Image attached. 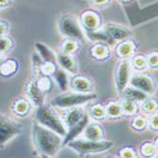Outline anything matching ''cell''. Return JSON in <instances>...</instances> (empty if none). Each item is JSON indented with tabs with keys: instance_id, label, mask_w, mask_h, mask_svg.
I'll list each match as a JSON object with an SVG mask.
<instances>
[{
	"instance_id": "6da1fadb",
	"label": "cell",
	"mask_w": 158,
	"mask_h": 158,
	"mask_svg": "<svg viewBox=\"0 0 158 158\" xmlns=\"http://www.w3.org/2000/svg\"><path fill=\"white\" fill-rule=\"evenodd\" d=\"M32 140L38 152L48 157L57 155L64 146L62 135L38 122L33 123Z\"/></svg>"
},
{
	"instance_id": "7a4b0ae2",
	"label": "cell",
	"mask_w": 158,
	"mask_h": 158,
	"mask_svg": "<svg viewBox=\"0 0 158 158\" xmlns=\"http://www.w3.org/2000/svg\"><path fill=\"white\" fill-rule=\"evenodd\" d=\"M35 118L39 124L50 129L62 136H65L68 133L64 120L61 119L52 110L46 106L42 105L38 107L35 114Z\"/></svg>"
},
{
	"instance_id": "3957f363",
	"label": "cell",
	"mask_w": 158,
	"mask_h": 158,
	"mask_svg": "<svg viewBox=\"0 0 158 158\" xmlns=\"http://www.w3.org/2000/svg\"><path fill=\"white\" fill-rule=\"evenodd\" d=\"M68 147L71 148L73 151L78 152L79 154L84 155L89 153H98L103 152L110 150L114 144L111 141H104V140H93V139H81L75 138L72 141L68 143Z\"/></svg>"
},
{
	"instance_id": "277c9868",
	"label": "cell",
	"mask_w": 158,
	"mask_h": 158,
	"mask_svg": "<svg viewBox=\"0 0 158 158\" xmlns=\"http://www.w3.org/2000/svg\"><path fill=\"white\" fill-rule=\"evenodd\" d=\"M95 94L87 93H65L61 94L51 99V105L59 108H72L81 106L95 99Z\"/></svg>"
},
{
	"instance_id": "5b68a950",
	"label": "cell",
	"mask_w": 158,
	"mask_h": 158,
	"mask_svg": "<svg viewBox=\"0 0 158 158\" xmlns=\"http://www.w3.org/2000/svg\"><path fill=\"white\" fill-rule=\"evenodd\" d=\"M59 31L60 32L70 39L82 40L84 34L81 31V25L77 17L73 14H64L59 20Z\"/></svg>"
},
{
	"instance_id": "8992f818",
	"label": "cell",
	"mask_w": 158,
	"mask_h": 158,
	"mask_svg": "<svg viewBox=\"0 0 158 158\" xmlns=\"http://www.w3.org/2000/svg\"><path fill=\"white\" fill-rule=\"evenodd\" d=\"M22 131V125L18 121L12 119L7 116H1V145H5L14 136L18 135Z\"/></svg>"
},
{
	"instance_id": "52a82bcc",
	"label": "cell",
	"mask_w": 158,
	"mask_h": 158,
	"mask_svg": "<svg viewBox=\"0 0 158 158\" xmlns=\"http://www.w3.org/2000/svg\"><path fill=\"white\" fill-rule=\"evenodd\" d=\"M131 64L128 60H123L118 63L116 74H114V80H116L117 90L118 93H123L125 88L127 87V84L130 82L131 79Z\"/></svg>"
},
{
	"instance_id": "ba28073f",
	"label": "cell",
	"mask_w": 158,
	"mask_h": 158,
	"mask_svg": "<svg viewBox=\"0 0 158 158\" xmlns=\"http://www.w3.org/2000/svg\"><path fill=\"white\" fill-rule=\"evenodd\" d=\"M130 84L133 87L141 90L148 95H152L155 92V83L153 80L144 74H135L131 76Z\"/></svg>"
},
{
	"instance_id": "9c48e42d",
	"label": "cell",
	"mask_w": 158,
	"mask_h": 158,
	"mask_svg": "<svg viewBox=\"0 0 158 158\" xmlns=\"http://www.w3.org/2000/svg\"><path fill=\"white\" fill-rule=\"evenodd\" d=\"M26 93L27 98H30L31 102H33L34 105L39 107L44 104V100H45L44 90L42 89L37 81H31L27 83Z\"/></svg>"
},
{
	"instance_id": "30bf717a",
	"label": "cell",
	"mask_w": 158,
	"mask_h": 158,
	"mask_svg": "<svg viewBox=\"0 0 158 158\" xmlns=\"http://www.w3.org/2000/svg\"><path fill=\"white\" fill-rule=\"evenodd\" d=\"M84 116H85V113L81 106L72 107L64 114L63 120H64L66 128H68L70 130L71 128L74 127L76 124H78L83 118Z\"/></svg>"
},
{
	"instance_id": "8fae6325",
	"label": "cell",
	"mask_w": 158,
	"mask_h": 158,
	"mask_svg": "<svg viewBox=\"0 0 158 158\" xmlns=\"http://www.w3.org/2000/svg\"><path fill=\"white\" fill-rule=\"evenodd\" d=\"M103 31L113 40H122L132 35V31L128 28L116 25H107Z\"/></svg>"
},
{
	"instance_id": "7c38bea8",
	"label": "cell",
	"mask_w": 158,
	"mask_h": 158,
	"mask_svg": "<svg viewBox=\"0 0 158 158\" xmlns=\"http://www.w3.org/2000/svg\"><path fill=\"white\" fill-rule=\"evenodd\" d=\"M81 25L88 32H93L96 31L99 25V18L97 13L93 11H85L81 19Z\"/></svg>"
},
{
	"instance_id": "4fadbf2b",
	"label": "cell",
	"mask_w": 158,
	"mask_h": 158,
	"mask_svg": "<svg viewBox=\"0 0 158 158\" xmlns=\"http://www.w3.org/2000/svg\"><path fill=\"white\" fill-rule=\"evenodd\" d=\"M88 114H85V116L83 117V118L78 123L76 124L74 127H72L68 131L67 135L64 136V145H67L70 141H72L73 139H75L83 130H85V128L87 127L88 125Z\"/></svg>"
},
{
	"instance_id": "5bb4252c",
	"label": "cell",
	"mask_w": 158,
	"mask_h": 158,
	"mask_svg": "<svg viewBox=\"0 0 158 158\" xmlns=\"http://www.w3.org/2000/svg\"><path fill=\"white\" fill-rule=\"evenodd\" d=\"M57 60H58L60 65L64 68L65 70H68L70 72L75 73L77 71V67H76V64L74 62V60L72 59V57L69 56L66 53H60L58 56H57Z\"/></svg>"
},
{
	"instance_id": "9a60e30c",
	"label": "cell",
	"mask_w": 158,
	"mask_h": 158,
	"mask_svg": "<svg viewBox=\"0 0 158 158\" xmlns=\"http://www.w3.org/2000/svg\"><path fill=\"white\" fill-rule=\"evenodd\" d=\"M123 94L125 95L126 98H131V99L135 100V102H143L145 99L148 98V94L133 87V86H131V87H126L125 90L123 91Z\"/></svg>"
},
{
	"instance_id": "2e32d148",
	"label": "cell",
	"mask_w": 158,
	"mask_h": 158,
	"mask_svg": "<svg viewBox=\"0 0 158 158\" xmlns=\"http://www.w3.org/2000/svg\"><path fill=\"white\" fill-rule=\"evenodd\" d=\"M36 48L40 54V56L42 57L43 59H44L46 62H48V63H55L57 58L55 57L54 53L48 48H47L45 45L41 44V43H37L36 44Z\"/></svg>"
},
{
	"instance_id": "e0dca14e",
	"label": "cell",
	"mask_w": 158,
	"mask_h": 158,
	"mask_svg": "<svg viewBox=\"0 0 158 158\" xmlns=\"http://www.w3.org/2000/svg\"><path fill=\"white\" fill-rule=\"evenodd\" d=\"M72 87L75 91L79 93H87L90 91L91 85L87 80H85L84 78H76L72 81Z\"/></svg>"
},
{
	"instance_id": "ac0fdd59",
	"label": "cell",
	"mask_w": 158,
	"mask_h": 158,
	"mask_svg": "<svg viewBox=\"0 0 158 158\" xmlns=\"http://www.w3.org/2000/svg\"><path fill=\"white\" fill-rule=\"evenodd\" d=\"M53 77H54L55 81H57V83H58V85L60 86L61 90L65 91L68 86V80H67V77H66V74L64 71L55 70L53 72Z\"/></svg>"
},
{
	"instance_id": "d6986e66",
	"label": "cell",
	"mask_w": 158,
	"mask_h": 158,
	"mask_svg": "<svg viewBox=\"0 0 158 158\" xmlns=\"http://www.w3.org/2000/svg\"><path fill=\"white\" fill-rule=\"evenodd\" d=\"M84 135H85V138L97 140V139H100V136H102V131H100V129L98 125L92 124V125H88L85 128Z\"/></svg>"
},
{
	"instance_id": "ffe728a7",
	"label": "cell",
	"mask_w": 158,
	"mask_h": 158,
	"mask_svg": "<svg viewBox=\"0 0 158 158\" xmlns=\"http://www.w3.org/2000/svg\"><path fill=\"white\" fill-rule=\"evenodd\" d=\"M134 50V47H133V44L131 42H125L123 44H121L119 47H118V54L123 57V58H126V57L130 56L132 54Z\"/></svg>"
},
{
	"instance_id": "44dd1931",
	"label": "cell",
	"mask_w": 158,
	"mask_h": 158,
	"mask_svg": "<svg viewBox=\"0 0 158 158\" xmlns=\"http://www.w3.org/2000/svg\"><path fill=\"white\" fill-rule=\"evenodd\" d=\"M121 107H122L123 112H125L127 114H134L136 110V105L135 103V100H133L131 98H126L122 102Z\"/></svg>"
},
{
	"instance_id": "7402d4cb",
	"label": "cell",
	"mask_w": 158,
	"mask_h": 158,
	"mask_svg": "<svg viewBox=\"0 0 158 158\" xmlns=\"http://www.w3.org/2000/svg\"><path fill=\"white\" fill-rule=\"evenodd\" d=\"M122 107L114 103V102H111L108 106H107V109H106V113H107V116H109L110 118H114V117H118L119 114H121L122 112Z\"/></svg>"
},
{
	"instance_id": "603a6c76",
	"label": "cell",
	"mask_w": 158,
	"mask_h": 158,
	"mask_svg": "<svg viewBox=\"0 0 158 158\" xmlns=\"http://www.w3.org/2000/svg\"><path fill=\"white\" fill-rule=\"evenodd\" d=\"M142 109L147 113H154L157 109V102L153 99H145L142 102Z\"/></svg>"
},
{
	"instance_id": "cb8c5ba5",
	"label": "cell",
	"mask_w": 158,
	"mask_h": 158,
	"mask_svg": "<svg viewBox=\"0 0 158 158\" xmlns=\"http://www.w3.org/2000/svg\"><path fill=\"white\" fill-rule=\"evenodd\" d=\"M156 148L155 146L152 144L151 142H146L144 144L142 145L141 147V152L143 155L145 156H152L154 154V152H155Z\"/></svg>"
},
{
	"instance_id": "d4e9b609",
	"label": "cell",
	"mask_w": 158,
	"mask_h": 158,
	"mask_svg": "<svg viewBox=\"0 0 158 158\" xmlns=\"http://www.w3.org/2000/svg\"><path fill=\"white\" fill-rule=\"evenodd\" d=\"M16 68V64L13 61L10 60L7 61L6 63H4L1 66V71L3 74H10L12 72H14V70Z\"/></svg>"
},
{
	"instance_id": "484cf974",
	"label": "cell",
	"mask_w": 158,
	"mask_h": 158,
	"mask_svg": "<svg viewBox=\"0 0 158 158\" xmlns=\"http://www.w3.org/2000/svg\"><path fill=\"white\" fill-rule=\"evenodd\" d=\"M133 64L135 65V67H136L137 69H144L148 66V63H147V59L145 57L142 56H137L133 60Z\"/></svg>"
},
{
	"instance_id": "4316f807",
	"label": "cell",
	"mask_w": 158,
	"mask_h": 158,
	"mask_svg": "<svg viewBox=\"0 0 158 158\" xmlns=\"http://www.w3.org/2000/svg\"><path fill=\"white\" fill-rule=\"evenodd\" d=\"M147 63L152 68L158 67V52H152L147 56Z\"/></svg>"
},
{
	"instance_id": "83f0119b",
	"label": "cell",
	"mask_w": 158,
	"mask_h": 158,
	"mask_svg": "<svg viewBox=\"0 0 158 158\" xmlns=\"http://www.w3.org/2000/svg\"><path fill=\"white\" fill-rule=\"evenodd\" d=\"M105 111L100 107L99 105H96L92 108L91 110V114H92V117H94L95 118L97 119H100L99 118H102L103 117V114H104Z\"/></svg>"
},
{
	"instance_id": "f1b7e54d",
	"label": "cell",
	"mask_w": 158,
	"mask_h": 158,
	"mask_svg": "<svg viewBox=\"0 0 158 158\" xmlns=\"http://www.w3.org/2000/svg\"><path fill=\"white\" fill-rule=\"evenodd\" d=\"M133 125L134 127H135L138 130H141V129L145 128L146 125H147V121L144 118H141V117H138V118H135L133 121Z\"/></svg>"
},
{
	"instance_id": "f546056e",
	"label": "cell",
	"mask_w": 158,
	"mask_h": 158,
	"mask_svg": "<svg viewBox=\"0 0 158 158\" xmlns=\"http://www.w3.org/2000/svg\"><path fill=\"white\" fill-rule=\"evenodd\" d=\"M107 53V49L102 45H98L94 48V54L98 57H103Z\"/></svg>"
},
{
	"instance_id": "4dcf8cb0",
	"label": "cell",
	"mask_w": 158,
	"mask_h": 158,
	"mask_svg": "<svg viewBox=\"0 0 158 158\" xmlns=\"http://www.w3.org/2000/svg\"><path fill=\"white\" fill-rule=\"evenodd\" d=\"M16 112L19 113V114H24L27 112V103L26 102H24V100H20V102H18L16 103V108H15Z\"/></svg>"
},
{
	"instance_id": "1f68e13d",
	"label": "cell",
	"mask_w": 158,
	"mask_h": 158,
	"mask_svg": "<svg viewBox=\"0 0 158 158\" xmlns=\"http://www.w3.org/2000/svg\"><path fill=\"white\" fill-rule=\"evenodd\" d=\"M10 47V40L5 37V35H1V52H5L8 50Z\"/></svg>"
},
{
	"instance_id": "d6a6232c",
	"label": "cell",
	"mask_w": 158,
	"mask_h": 158,
	"mask_svg": "<svg viewBox=\"0 0 158 158\" xmlns=\"http://www.w3.org/2000/svg\"><path fill=\"white\" fill-rule=\"evenodd\" d=\"M75 44H74V42L72 41H67L64 46V52L65 53H68V52H71V51H73L75 49Z\"/></svg>"
},
{
	"instance_id": "836d02e7",
	"label": "cell",
	"mask_w": 158,
	"mask_h": 158,
	"mask_svg": "<svg viewBox=\"0 0 158 158\" xmlns=\"http://www.w3.org/2000/svg\"><path fill=\"white\" fill-rule=\"evenodd\" d=\"M150 126L152 129H158V114H154L152 116V118H150Z\"/></svg>"
},
{
	"instance_id": "e575fe53",
	"label": "cell",
	"mask_w": 158,
	"mask_h": 158,
	"mask_svg": "<svg viewBox=\"0 0 158 158\" xmlns=\"http://www.w3.org/2000/svg\"><path fill=\"white\" fill-rule=\"evenodd\" d=\"M91 3L95 6H98V7H102V6H105L109 0H90Z\"/></svg>"
},
{
	"instance_id": "d590c367",
	"label": "cell",
	"mask_w": 158,
	"mask_h": 158,
	"mask_svg": "<svg viewBox=\"0 0 158 158\" xmlns=\"http://www.w3.org/2000/svg\"><path fill=\"white\" fill-rule=\"evenodd\" d=\"M122 156H124V157H135V153L131 150L127 149L124 152H122Z\"/></svg>"
},
{
	"instance_id": "8d00e7d4",
	"label": "cell",
	"mask_w": 158,
	"mask_h": 158,
	"mask_svg": "<svg viewBox=\"0 0 158 158\" xmlns=\"http://www.w3.org/2000/svg\"><path fill=\"white\" fill-rule=\"evenodd\" d=\"M0 3H1V8L5 9V8L10 6V4H11V0H1V1H0Z\"/></svg>"
},
{
	"instance_id": "74e56055",
	"label": "cell",
	"mask_w": 158,
	"mask_h": 158,
	"mask_svg": "<svg viewBox=\"0 0 158 158\" xmlns=\"http://www.w3.org/2000/svg\"><path fill=\"white\" fill-rule=\"evenodd\" d=\"M6 30H8L6 22L5 21H1V35H4L5 34Z\"/></svg>"
},
{
	"instance_id": "f35d334b",
	"label": "cell",
	"mask_w": 158,
	"mask_h": 158,
	"mask_svg": "<svg viewBox=\"0 0 158 158\" xmlns=\"http://www.w3.org/2000/svg\"><path fill=\"white\" fill-rule=\"evenodd\" d=\"M154 146H155L156 150H158V137L155 139V142H154Z\"/></svg>"
},
{
	"instance_id": "ab89813d",
	"label": "cell",
	"mask_w": 158,
	"mask_h": 158,
	"mask_svg": "<svg viewBox=\"0 0 158 158\" xmlns=\"http://www.w3.org/2000/svg\"><path fill=\"white\" fill-rule=\"evenodd\" d=\"M123 1H127V0H123Z\"/></svg>"
}]
</instances>
